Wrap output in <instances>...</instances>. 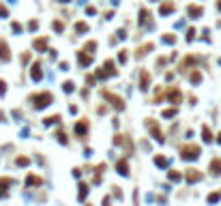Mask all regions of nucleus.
<instances>
[{"label": "nucleus", "instance_id": "nucleus-1", "mask_svg": "<svg viewBox=\"0 0 221 206\" xmlns=\"http://www.w3.org/2000/svg\"><path fill=\"white\" fill-rule=\"evenodd\" d=\"M32 101H35V108L37 109H43V108H47L49 103H52V95H49V92H41V95H37Z\"/></svg>", "mask_w": 221, "mask_h": 206}, {"label": "nucleus", "instance_id": "nucleus-2", "mask_svg": "<svg viewBox=\"0 0 221 206\" xmlns=\"http://www.w3.org/2000/svg\"><path fill=\"white\" fill-rule=\"evenodd\" d=\"M200 157V148L197 146H187V148H183V159H187V161H193V159Z\"/></svg>", "mask_w": 221, "mask_h": 206}, {"label": "nucleus", "instance_id": "nucleus-3", "mask_svg": "<svg viewBox=\"0 0 221 206\" xmlns=\"http://www.w3.org/2000/svg\"><path fill=\"white\" fill-rule=\"evenodd\" d=\"M105 99H110L112 103H114V108H116V109H123V108H124V103H123V99H118V97H114V95H110V92H108V95H105Z\"/></svg>", "mask_w": 221, "mask_h": 206}, {"label": "nucleus", "instance_id": "nucleus-4", "mask_svg": "<svg viewBox=\"0 0 221 206\" xmlns=\"http://www.w3.org/2000/svg\"><path fill=\"white\" fill-rule=\"evenodd\" d=\"M0 58L4 62H9V58H11V54H9V47H7V43H0Z\"/></svg>", "mask_w": 221, "mask_h": 206}, {"label": "nucleus", "instance_id": "nucleus-5", "mask_svg": "<svg viewBox=\"0 0 221 206\" xmlns=\"http://www.w3.org/2000/svg\"><path fill=\"white\" fill-rule=\"evenodd\" d=\"M200 178H202V174H200L197 170H189V174H187V181L189 182H197Z\"/></svg>", "mask_w": 221, "mask_h": 206}, {"label": "nucleus", "instance_id": "nucleus-6", "mask_svg": "<svg viewBox=\"0 0 221 206\" xmlns=\"http://www.w3.org/2000/svg\"><path fill=\"white\" fill-rule=\"evenodd\" d=\"M90 60H92V56H90V54H86V52H80V64H82V67L90 64Z\"/></svg>", "mask_w": 221, "mask_h": 206}, {"label": "nucleus", "instance_id": "nucleus-7", "mask_svg": "<svg viewBox=\"0 0 221 206\" xmlns=\"http://www.w3.org/2000/svg\"><path fill=\"white\" fill-rule=\"evenodd\" d=\"M189 15H191L193 19H197V17L202 15V7H196V4H193V7H189Z\"/></svg>", "mask_w": 221, "mask_h": 206}, {"label": "nucleus", "instance_id": "nucleus-8", "mask_svg": "<svg viewBox=\"0 0 221 206\" xmlns=\"http://www.w3.org/2000/svg\"><path fill=\"white\" fill-rule=\"evenodd\" d=\"M35 47H37L39 52H45V49H47V39H39V41H35Z\"/></svg>", "mask_w": 221, "mask_h": 206}, {"label": "nucleus", "instance_id": "nucleus-9", "mask_svg": "<svg viewBox=\"0 0 221 206\" xmlns=\"http://www.w3.org/2000/svg\"><path fill=\"white\" fill-rule=\"evenodd\" d=\"M210 170H213V174H221V161L219 159H215V161L210 163Z\"/></svg>", "mask_w": 221, "mask_h": 206}, {"label": "nucleus", "instance_id": "nucleus-10", "mask_svg": "<svg viewBox=\"0 0 221 206\" xmlns=\"http://www.w3.org/2000/svg\"><path fill=\"white\" fill-rule=\"evenodd\" d=\"M30 75H32V80H41V75H43L41 67H39V64H35V67H32V73H30Z\"/></svg>", "mask_w": 221, "mask_h": 206}, {"label": "nucleus", "instance_id": "nucleus-11", "mask_svg": "<svg viewBox=\"0 0 221 206\" xmlns=\"http://www.w3.org/2000/svg\"><path fill=\"white\" fill-rule=\"evenodd\" d=\"M86 131H88V125H86V122H80V125L75 127V133H77V135H84Z\"/></svg>", "mask_w": 221, "mask_h": 206}, {"label": "nucleus", "instance_id": "nucleus-12", "mask_svg": "<svg viewBox=\"0 0 221 206\" xmlns=\"http://www.w3.org/2000/svg\"><path fill=\"white\" fill-rule=\"evenodd\" d=\"M168 97H170V101L178 103V101H180V90H170V95H168Z\"/></svg>", "mask_w": 221, "mask_h": 206}, {"label": "nucleus", "instance_id": "nucleus-13", "mask_svg": "<svg viewBox=\"0 0 221 206\" xmlns=\"http://www.w3.org/2000/svg\"><path fill=\"white\" fill-rule=\"evenodd\" d=\"M118 174H123V176H127V174H129V165H127L124 161H120V163H118Z\"/></svg>", "mask_w": 221, "mask_h": 206}, {"label": "nucleus", "instance_id": "nucleus-14", "mask_svg": "<svg viewBox=\"0 0 221 206\" xmlns=\"http://www.w3.org/2000/svg\"><path fill=\"white\" fill-rule=\"evenodd\" d=\"M202 135H204V142H213V133H210L208 127H204V129H202Z\"/></svg>", "mask_w": 221, "mask_h": 206}, {"label": "nucleus", "instance_id": "nucleus-15", "mask_svg": "<svg viewBox=\"0 0 221 206\" xmlns=\"http://www.w3.org/2000/svg\"><path fill=\"white\" fill-rule=\"evenodd\" d=\"M172 11H174V4H170V2L161 7V15H168V13H172Z\"/></svg>", "mask_w": 221, "mask_h": 206}, {"label": "nucleus", "instance_id": "nucleus-16", "mask_svg": "<svg viewBox=\"0 0 221 206\" xmlns=\"http://www.w3.org/2000/svg\"><path fill=\"white\" fill-rule=\"evenodd\" d=\"M35 185H41V178H37V176H28V187H35Z\"/></svg>", "mask_w": 221, "mask_h": 206}, {"label": "nucleus", "instance_id": "nucleus-17", "mask_svg": "<svg viewBox=\"0 0 221 206\" xmlns=\"http://www.w3.org/2000/svg\"><path fill=\"white\" fill-rule=\"evenodd\" d=\"M155 163H157L159 168H165V165H168V159H165V157H157V159H155Z\"/></svg>", "mask_w": 221, "mask_h": 206}, {"label": "nucleus", "instance_id": "nucleus-18", "mask_svg": "<svg viewBox=\"0 0 221 206\" xmlns=\"http://www.w3.org/2000/svg\"><path fill=\"white\" fill-rule=\"evenodd\" d=\"M142 90H146L148 88V73H142V86H140Z\"/></svg>", "mask_w": 221, "mask_h": 206}, {"label": "nucleus", "instance_id": "nucleus-19", "mask_svg": "<svg viewBox=\"0 0 221 206\" xmlns=\"http://www.w3.org/2000/svg\"><path fill=\"white\" fill-rule=\"evenodd\" d=\"M75 30H77V32H86V30H88V26L80 22V24H75Z\"/></svg>", "mask_w": 221, "mask_h": 206}, {"label": "nucleus", "instance_id": "nucleus-20", "mask_svg": "<svg viewBox=\"0 0 221 206\" xmlns=\"http://www.w3.org/2000/svg\"><path fill=\"white\" fill-rule=\"evenodd\" d=\"M9 185H11V181H9V178H4V181H0V191H4V189H7Z\"/></svg>", "mask_w": 221, "mask_h": 206}, {"label": "nucleus", "instance_id": "nucleus-21", "mask_svg": "<svg viewBox=\"0 0 221 206\" xmlns=\"http://www.w3.org/2000/svg\"><path fill=\"white\" fill-rule=\"evenodd\" d=\"M170 178H172L174 182H178V181H180V178H183V176H180L178 172H170Z\"/></svg>", "mask_w": 221, "mask_h": 206}, {"label": "nucleus", "instance_id": "nucleus-22", "mask_svg": "<svg viewBox=\"0 0 221 206\" xmlns=\"http://www.w3.org/2000/svg\"><path fill=\"white\" fill-rule=\"evenodd\" d=\"M64 92H73V82H64Z\"/></svg>", "mask_w": 221, "mask_h": 206}, {"label": "nucleus", "instance_id": "nucleus-23", "mask_svg": "<svg viewBox=\"0 0 221 206\" xmlns=\"http://www.w3.org/2000/svg\"><path fill=\"white\" fill-rule=\"evenodd\" d=\"M200 80H202V75H200V73H193V75H191V82H193V84H197V82H200Z\"/></svg>", "mask_w": 221, "mask_h": 206}, {"label": "nucleus", "instance_id": "nucleus-24", "mask_svg": "<svg viewBox=\"0 0 221 206\" xmlns=\"http://www.w3.org/2000/svg\"><path fill=\"white\" fill-rule=\"evenodd\" d=\"M219 198H221L219 193H210L208 195V202H219Z\"/></svg>", "mask_w": 221, "mask_h": 206}, {"label": "nucleus", "instance_id": "nucleus-25", "mask_svg": "<svg viewBox=\"0 0 221 206\" xmlns=\"http://www.w3.org/2000/svg\"><path fill=\"white\" fill-rule=\"evenodd\" d=\"M174 114H176V109H165V112H163V116H165V118H172Z\"/></svg>", "mask_w": 221, "mask_h": 206}, {"label": "nucleus", "instance_id": "nucleus-26", "mask_svg": "<svg viewBox=\"0 0 221 206\" xmlns=\"http://www.w3.org/2000/svg\"><path fill=\"white\" fill-rule=\"evenodd\" d=\"M17 165H28V159H24V157H19V159H17Z\"/></svg>", "mask_w": 221, "mask_h": 206}, {"label": "nucleus", "instance_id": "nucleus-27", "mask_svg": "<svg viewBox=\"0 0 221 206\" xmlns=\"http://www.w3.org/2000/svg\"><path fill=\"white\" fill-rule=\"evenodd\" d=\"M80 189H82V191H80V198H84V195H86V185H80Z\"/></svg>", "mask_w": 221, "mask_h": 206}, {"label": "nucleus", "instance_id": "nucleus-28", "mask_svg": "<svg viewBox=\"0 0 221 206\" xmlns=\"http://www.w3.org/2000/svg\"><path fill=\"white\" fill-rule=\"evenodd\" d=\"M13 30H15V32H22V26H19L17 22H15V24H13Z\"/></svg>", "mask_w": 221, "mask_h": 206}, {"label": "nucleus", "instance_id": "nucleus-29", "mask_svg": "<svg viewBox=\"0 0 221 206\" xmlns=\"http://www.w3.org/2000/svg\"><path fill=\"white\" fill-rule=\"evenodd\" d=\"M0 15H2V17H7V9H4V7H0Z\"/></svg>", "mask_w": 221, "mask_h": 206}, {"label": "nucleus", "instance_id": "nucleus-30", "mask_svg": "<svg viewBox=\"0 0 221 206\" xmlns=\"http://www.w3.org/2000/svg\"><path fill=\"white\" fill-rule=\"evenodd\" d=\"M217 142H219V144H221V133H219V135H217Z\"/></svg>", "mask_w": 221, "mask_h": 206}, {"label": "nucleus", "instance_id": "nucleus-31", "mask_svg": "<svg viewBox=\"0 0 221 206\" xmlns=\"http://www.w3.org/2000/svg\"><path fill=\"white\" fill-rule=\"evenodd\" d=\"M217 7H219V11H221V0H219V4H217Z\"/></svg>", "mask_w": 221, "mask_h": 206}, {"label": "nucleus", "instance_id": "nucleus-32", "mask_svg": "<svg viewBox=\"0 0 221 206\" xmlns=\"http://www.w3.org/2000/svg\"><path fill=\"white\" fill-rule=\"evenodd\" d=\"M155 2H157V0H155Z\"/></svg>", "mask_w": 221, "mask_h": 206}]
</instances>
